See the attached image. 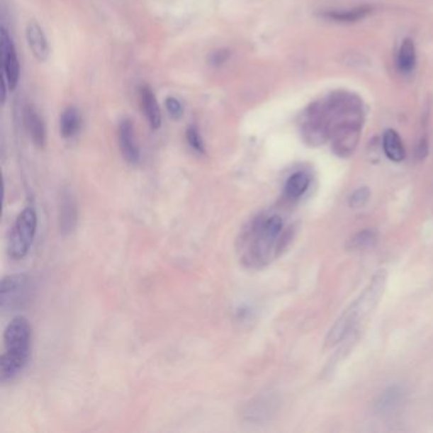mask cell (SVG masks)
I'll use <instances>...</instances> for the list:
<instances>
[{"label": "cell", "instance_id": "6da1fadb", "mask_svg": "<svg viewBox=\"0 0 433 433\" xmlns=\"http://www.w3.org/2000/svg\"><path fill=\"white\" fill-rule=\"evenodd\" d=\"M385 286H386V271L378 269V272L372 276L365 290L359 295V298L348 306L341 317H338V320L332 327L328 336L325 338L324 348L337 346L339 342L349 336L361 322H364L371 314L384 293Z\"/></svg>", "mask_w": 433, "mask_h": 433}, {"label": "cell", "instance_id": "7a4b0ae2", "mask_svg": "<svg viewBox=\"0 0 433 433\" xmlns=\"http://www.w3.org/2000/svg\"><path fill=\"white\" fill-rule=\"evenodd\" d=\"M32 328L22 315L13 317L4 330V354L0 359V380L12 381L18 376L30 360Z\"/></svg>", "mask_w": 433, "mask_h": 433}, {"label": "cell", "instance_id": "3957f363", "mask_svg": "<svg viewBox=\"0 0 433 433\" xmlns=\"http://www.w3.org/2000/svg\"><path fill=\"white\" fill-rule=\"evenodd\" d=\"M283 230V220L280 215H269L264 219H258L245 232L242 247V254L245 264L257 267L269 259L271 252L275 249L277 239Z\"/></svg>", "mask_w": 433, "mask_h": 433}, {"label": "cell", "instance_id": "277c9868", "mask_svg": "<svg viewBox=\"0 0 433 433\" xmlns=\"http://www.w3.org/2000/svg\"><path fill=\"white\" fill-rule=\"evenodd\" d=\"M37 232V214L33 208H26L13 225L8 252L13 259H22L30 252Z\"/></svg>", "mask_w": 433, "mask_h": 433}, {"label": "cell", "instance_id": "5b68a950", "mask_svg": "<svg viewBox=\"0 0 433 433\" xmlns=\"http://www.w3.org/2000/svg\"><path fill=\"white\" fill-rule=\"evenodd\" d=\"M35 291V282L27 274L6 276L0 286V308L3 311L21 309L30 301Z\"/></svg>", "mask_w": 433, "mask_h": 433}, {"label": "cell", "instance_id": "8992f818", "mask_svg": "<svg viewBox=\"0 0 433 433\" xmlns=\"http://www.w3.org/2000/svg\"><path fill=\"white\" fill-rule=\"evenodd\" d=\"M0 51L3 64V78L6 80L9 91H14L19 81L18 56L6 27H1L0 30Z\"/></svg>", "mask_w": 433, "mask_h": 433}, {"label": "cell", "instance_id": "52a82bcc", "mask_svg": "<svg viewBox=\"0 0 433 433\" xmlns=\"http://www.w3.org/2000/svg\"><path fill=\"white\" fill-rule=\"evenodd\" d=\"M118 144L123 158L128 164H137L140 162V149L136 141L135 128L130 120H123L118 128Z\"/></svg>", "mask_w": 433, "mask_h": 433}, {"label": "cell", "instance_id": "ba28073f", "mask_svg": "<svg viewBox=\"0 0 433 433\" xmlns=\"http://www.w3.org/2000/svg\"><path fill=\"white\" fill-rule=\"evenodd\" d=\"M59 229L62 235H69L78 224V205L72 192L64 191L59 200Z\"/></svg>", "mask_w": 433, "mask_h": 433}, {"label": "cell", "instance_id": "9c48e42d", "mask_svg": "<svg viewBox=\"0 0 433 433\" xmlns=\"http://www.w3.org/2000/svg\"><path fill=\"white\" fill-rule=\"evenodd\" d=\"M26 40L31 50L32 55L35 56L38 62H46L49 59V43L41 26L36 22H30L26 28Z\"/></svg>", "mask_w": 433, "mask_h": 433}, {"label": "cell", "instance_id": "30bf717a", "mask_svg": "<svg viewBox=\"0 0 433 433\" xmlns=\"http://www.w3.org/2000/svg\"><path fill=\"white\" fill-rule=\"evenodd\" d=\"M23 123L27 133L37 147H43L46 144V128L43 118L33 106H26L23 110Z\"/></svg>", "mask_w": 433, "mask_h": 433}, {"label": "cell", "instance_id": "8fae6325", "mask_svg": "<svg viewBox=\"0 0 433 433\" xmlns=\"http://www.w3.org/2000/svg\"><path fill=\"white\" fill-rule=\"evenodd\" d=\"M141 110L144 111L147 123L153 130H158L162 125V112L158 101L153 91L149 86H141L140 93Z\"/></svg>", "mask_w": 433, "mask_h": 433}, {"label": "cell", "instance_id": "7c38bea8", "mask_svg": "<svg viewBox=\"0 0 433 433\" xmlns=\"http://www.w3.org/2000/svg\"><path fill=\"white\" fill-rule=\"evenodd\" d=\"M383 147H384L386 157L391 162L399 163L405 158V149L403 145L402 139L394 130H386L383 137Z\"/></svg>", "mask_w": 433, "mask_h": 433}, {"label": "cell", "instance_id": "4fadbf2b", "mask_svg": "<svg viewBox=\"0 0 433 433\" xmlns=\"http://www.w3.org/2000/svg\"><path fill=\"white\" fill-rule=\"evenodd\" d=\"M310 184V177L305 171H296L287 178L285 184V193L288 198H300L304 195Z\"/></svg>", "mask_w": 433, "mask_h": 433}, {"label": "cell", "instance_id": "5bb4252c", "mask_svg": "<svg viewBox=\"0 0 433 433\" xmlns=\"http://www.w3.org/2000/svg\"><path fill=\"white\" fill-rule=\"evenodd\" d=\"M80 128L79 111L75 107H67L60 117V134L64 139H72Z\"/></svg>", "mask_w": 433, "mask_h": 433}, {"label": "cell", "instance_id": "9a60e30c", "mask_svg": "<svg viewBox=\"0 0 433 433\" xmlns=\"http://www.w3.org/2000/svg\"><path fill=\"white\" fill-rule=\"evenodd\" d=\"M417 62V55H415V46L412 40H404L399 49L398 54V67L404 74L413 72Z\"/></svg>", "mask_w": 433, "mask_h": 433}, {"label": "cell", "instance_id": "2e32d148", "mask_svg": "<svg viewBox=\"0 0 433 433\" xmlns=\"http://www.w3.org/2000/svg\"><path fill=\"white\" fill-rule=\"evenodd\" d=\"M371 12V8L369 6H360L351 11H334L327 14L328 18L334 19L338 22H356L360 19L365 18L369 13Z\"/></svg>", "mask_w": 433, "mask_h": 433}, {"label": "cell", "instance_id": "e0dca14e", "mask_svg": "<svg viewBox=\"0 0 433 433\" xmlns=\"http://www.w3.org/2000/svg\"><path fill=\"white\" fill-rule=\"evenodd\" d=\"M376 240H378V232L366 229V230L357 232L348 240V248L349 249H362V248H367V247L375 244Z\"/></svg>", "mask_w": 433, "mask_h": 433}, {"label": "cell", "instance_id": "ac0fdd59", "mask_svg": "<svg viewBox=\"0 0 433 433\" xmlns=\"http://www.w3.org/2000/svg\"><path fill=\"white\" fill-rule=\"evenodd\" d=\"M371 196V191L369 189V187H360V189H356L352 195L349 196L348 198V203L352 208H360L369 201Z\"/></svg>", "mask_w": 433, "mask_h": 433}, {"label": "cell", "instance_id": "d6986e66", "mask_svg": "<svg viewBox=\"0 0 433 433\" xmlns=\"http://www.w3.org/2000/svg\"><path fill=\"white\" fill-rule=\"evenodd\" d=\"M186 136H187V141H189V147H192L197 153H205V144H203L201 135L198 133L197 128H195V126H189V128H187Z\"/></svg>", "mask_w": 433, "mask_h": 433}, {"label": "cell", "instance_id": "ffe728a7", "mask_svg": "<svg viewBox=\"0 0 433 433\" xmlns=\"http://www.w3.org/2000/svg\"><path fill=\"white\" fill-rule=\"evenodd\" d=\"M165 107L168 113L171 115L173 118H181L184 116V106L181 103V101L177 99L176 97H167L165 99Z\"/></svg>", "mask_w": 433, "mask_h": 433}, {"label": "cell", "instance_id": "44dd1931", "mask_svg": "<svg viewBox=\"0 0 433 433\" xmlns=\"http://www.w3.org/2000/svg\"><path fill=\"white\" fill-rule=\"evenodd\" d=\"M399 395H400V391L398 390L397 388H390L389 390L385 391L378 403L380 408H389L390 405L397 402Z\"/></svg>", "mask_w": 433, "mask_h": 433}, {"label": "cell", "instance_id": "7402d4cb", "mask_svg": "<svg viewBox=\"0 0 433 433\" xmlns=\"http://www.w3.org/2000/svg\"><path fill=\"white\" fill-rule=\"evenodd\" d=\"M211 56H213L211 62H213L214 65H219V64H223V62H226V59L229 57V52L221 50V51H216V52H214Z\"/></svg>", "mask_w": 433, "mask_h": 433}, {"label": "cell", "instance_id": "603a6c76", "mask_svg": "<svg viewBox=\"0 0 433 433\" xmlns=\"http://www.w3.org/2000/svg\"><path fill=\"white\" fill-rule=\"evenodd\" d=\"M6 80L4 78H1V103L6 102Z\"/></svg>", "mask_w": 433, "mask_h": 433}]
</instances>
